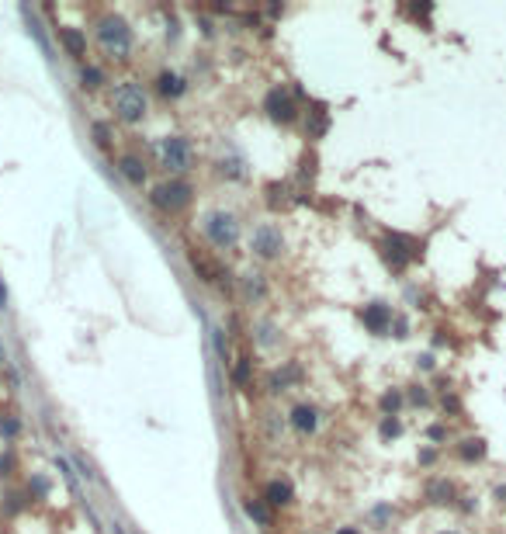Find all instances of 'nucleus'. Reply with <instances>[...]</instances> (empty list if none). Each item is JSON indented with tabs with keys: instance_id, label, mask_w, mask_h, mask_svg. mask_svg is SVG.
Segmentation results:
<instances>
[{
	"instance_id": "412c9836",
	"label": "nucleus",
	"mask_w": 506,
	"mask_h": 534,
	"mask_svg": "<svg viewBox=\"0 0 506 534\" xmlns=\"http://www.w3.org/2000/svg\"><path fill=\"white\" fill-rule=\"evenodd\" d=\"M243 288H246L250 298H264V295H267L264 278H260V274H246V278H243Z\"/></svg>"
},
{
	"instance_id": "423d86ee",
	"label": "nucleus",
	"mask_w": 506,
	"mask_h": 534,
	"mask_svg": "<svg viewBox=\"0 0 506 534\" xmlns=\"http://www.w3.org/2000/svg\"><path fill=\"white\" fill-rule=\"evenodd\" d=\"M160 160L170 174H187L191 170V142H187L184 135L160 139Z\"/></svg>"
},
{
	"instance_id": "4468645a",
	"label": "nucleus",
	"mask_w": 506,
	"mask_h": 534,
	"mask_svg": "<svg viewBox=\"0 0 506 534\" xmlns=\"http://www.w3.org/2000/svg\"><path fill=\"white\" fill-rule=\"evenodd\" d=\"M118 170H122V177L132 187L146 184V163L139 160V157H122V160H118Z\"/></svg>"
},
{
	"instance_id": "2f4dec72",
	"label": "nucleus",
	"mask_w": 506,
	"mask_h": 534,
	"mask_svg": "<svg viewBox=\"0 0 506 534\" xmlns=\"http://www.w3.org/2000/svg\"><path fill=\"white\" fill-rule=\"evenodd\" d=\"M444 409H454V413H458V409H461V402H458V396H444Z\"/></svg>"
},
{
	"instance_id": "e433bc0d",
	"label": "nucleus",
	"mask_w": 506,
	"mask_h": 534,
	"mask_svg": "<svg viewBox=\"0 0 506 534\" xmlns=\"http://www.w3.org/2000/svg\"><path fill=\"white\" fill-rule=\"evenodd\" d=\"M337 534H357V531H354V528H340V531H337Z\"/></svg>"
},
{
	"instance_id": "9b49d317",
	"label": "nucleus",
	"mask_w": 506,
	"mask_h": 534,
	"mask_svg": "<svg viewBox=\"0 0 506 534\" xmlns=\"http://www.w3.org/2000/svg\"><path fill=\"white\" fill-rule=\"evenodd\" d=\"M59 42H63V49L73 56V59H83V56H87V35H83L80 28H59Z\"/></svg>"
},
{
	"instance_id": "7c9ffc66",
	"label": "nucleus",
	"mask_w": 506,
	"mask_h": 534,
	"mask_svg": "<svg viewBox=\"0 0 506 534\" xmlns=\"http://www.w3.org/2000/svg\"><path fill=\"white\" fill-rule=\"evenodd\" d=\"M433 461H437V451H430V448L420 451V465H433Z\"/></svg>"
},
{
	"instance_id": "0eeeda50",
	"label": "nucleus",
	"mask_w": 506,
	"mask_h": 534,
	"mask_svg": "<svg viewBox=\"0 0 506 534\" xmlns=\"http://www.w3.org/2000/svg\"><path fill=\"white\" fill-rule=\"evenodd\" d=\"M264 111L270 115V122H281V125H292L295 118H298V105L292 101V94H288L285 87H274V90H267Z\"/></svg>"
},
{
	"instance_id": "f704fd0d",
	"label": "nucleus",
	"mask_w": 506,
	"mask_h": 534,
	"mask_svg": "<svg viewBox=\"0 0 506 534\" xmlns=\"http://www.w3.org/2000/svg\"><path fill=\"white\" fill-rule=\"evenodd\" d=\"M111 531H115V534H129V531H125V528H122V524H118V520L111 524Z\"/></svg>"
},
{
	"instance_id": "bb28decb",
	"label": "nucleus",
	"mask_w": 506,
	"mask_h": 534,
	"mask_svg": "<svg viewBox=\"0 0 506 534\" xmlns=\"http://www.w3.org/2000/svg\"><path fill=\"white\" fill-rule=\"evenodd\" d=\"M94 142H97L101 150H107V146H111V132H107L105 122H97V125H94Z\"/></svg>"
},
{
	"instance_id": "cd10ccee",
	"label": "nucleus",
	"mask_w": 506,
	"mask_h": 534,
	"mask_svg": "<svg viewBox=\"0 0 506 534\" xmlns=\"http://www.w3.org/2000/svg\"><path fill=\"white\" fill-rule=\"evenodd\" d=\"M18 430H21V424H18L14 417H4V420H0V434H4V437H18Z\"/></svg>"
},
{
	"instance_id": "b1692460",
	"label": "nucleus",
	"mask_w": 506,
	"mask_h": 534,
	"mask_svg": "<svg viewBox=\"0 0 506 534\" xmlns=\"http://www.w3.org/2000/svg\"><path fill=\"white\" fill-rule=\"evenodd\" d=\"M28 493H31L35 500H46V496H49V479H46V476H31V482H28Z\"/></svg>"
},
{
	"instance_id": "9d476101",
	"label": "nucleus",
	"mask_w": 506,
	"mask_h": 534,
	"mask_svg": "<svg viewBox=\"0 0 506 534\" xmlns=\"http://www.w3.org/2000/svg\"><path fill=\"white\" fill-rule=\"evenodd\" d=\"M292 427L298 430V434H316V427H320V409L316 406H295L292 409Z\"/></svg>"
},
{
	"instance_id": "f03ea898",
	"label": "nucleus",
	"mask_w": 506,
	"mask_h": 534,
	"mask_svg": "<svg viewBox=\"0 0 506 534\" xmlns=\"http://www.w3.org/2000/svg\"><path fill=\"white\" fill-rule=\"evenodd\" d=\"M111 105H115V115L122 118V122H142L146 118V94H142V87L139 83H118L115 87V94H111Z\"/></svg>"
},
{
	"instance_id": "c85d7f7f",
	"label": "nucleus",
	"mask_w": 506,
	"mask_h": 534,
	"mask_svg": "<svg viewBox=\"0 0 506 534\" xmlns=\"http://www.w3.org/2000/svg\"><path fill=\"white\" fill-rule=\"evenodd\" d=\"M212 340H215V350H218V357H229V347H226V337H222V330H212Z\"/></svg>"
},
{
	"instance_id": "58836bf2",
	"label": "nucleus",
	"mask_w": 506,
	"mask_h": 534,
	"mask_svg": "<svg viewBox=\"0 0 506 534\" xmlns=\"http://www.w3.org/2000/svg\"><path fill=\"white\" fill-rule=\"evenodd\" d=\"M441 534H461V531H441Z\"/></svg>"
},
{
	"instance_id": "7ed1b4c3",
	"label": "nucleus",
	"mask_w": 506,
	"mask_h": 534,
	"mask_svg": "<svg viewBox=\"0 0 506 534\" xmlns=\"http://www.w3.org/2000/svg\"><path fill=\"white\" fill-rule=\"evenodd\" d=\"M191 198H194V187L181 181V177H174V181H167V184L153 187V194H149V201L167 215H177L184 212L187 205H191Z\"/></svg>"
},
{
	"instance_id": "f8f14e48",
	"label": "nucleus",
	"mask_w": 506,
	"mask_h": 534,
	"mask_svg": "<svg viewBox=\"0 0 506 534\" xmlns=\"http://www.w3.org/2000/svg\"><path fill=\"white\" fill-rule=\"evenodd\" d=\"M187 261H191L194 274H198V278H201L205 285H215V281L222 278V271H218V267H215L212 261L205 257V253H198V250H187Z\"/></svg>"
},
{
	"instance_id": "6e6552de",
	"label": "nucleus",
	"mask_w": 506,
	"mask_h": 534,
	"mask_svg": "<svg viewBox=\"0 0 506 534\" xmlns=\"http://www.w3.org/2000/svg\"><path fill=\"white\" fill-rule=\"evenodd\" d=\"M250 246H253V253L257 257H278L281 250H285V240H281V229H274V226H257L253 229V236H250Z\"/></svg>"
},
{
	"instance_id": "dca6fc26",
	"label": "nucleus",
	"mask_w": 506,
	"mask_h": 534,
	"mask_svg": "<svg viewBox=\"0 0 506 534\" xmlns=\"http://www.w3.org/2000/svg\"><path fill=\"white\" fill-rule=\"evenodd\" d=\"M426 496H430V503H451L454 486L448 479H433L430 486H426Z\"/></svg>"
},
{
	"instance_id": "4c0bfd02",
	"label": "nucleus",
	"mask_w": 506,
	"mask_h": 534,
	"mask_svg": "<svg viewBox=\"0 0 506 534\" xmlns=\"http://www.w3.org/2000/svg\"><path fill=\"white\" fill-rule=\"evenodd\" d=\"M4 361H7V357H4V347H0V365H4Z\"/></svg>"
},
{
	"instance_id": "f257e3e1",
	"label": "nucleus",
	"mask_w": 506,
	"mask_h": 534,
	"mask_svg": "<svg viewBox=\"0 0 506 534\" xmlns=\"http://www.w3.org/2000/svg\"><path fill=\"white\" fill-rule=\"evenodd\" d=\"M381 257H385V264L392 267L396 274H402L413 261L423 257V243L413 240V236H402V233H385V240H381Z\"/></svg>"
},
{
	"instance_id": "4be33fe9",
	"label": "nucleus",
	"mask_w": 506,
	"mask_h": 534,
	"mask_svg": "<svg viewBox=\"0 0 506 534\" xmlns=\"http://www.w3.org/2000/svg\"><path fill=\"white\" fill-rule=\"evenodd\" d=\"M250 372H253V361H250V357H240V365H236V372H233V385H236V389H246Z\"/></svg>"
},
{
	"instance_id": "393cba45",
	"label": "nucleus",
	"mask_w": 506,
	"mask_h": 534,
	"mask_svg": "<svg viewBox=\"0 0 506 534\" xmlns=\"http://www.w3.org/2000/svg\"><path fill=\"white\" fill-rule=\"evenodd\" d=\"M399 406H402V392L392 389V392H385V396H381V409H385V417H396V409H399Z\"/></svg>"
},
{
	"instance_id": "2eb2a0df",
	"label": "nucleus",
	"mask_w": 506,
	"mask_h": 534,
	"mask_svg": "<svg viewBox=\"0 0 506 534\" xmlns=\"http://www.w3.org/2000/svg\"><path fill=\"white\" fill-rule=\"evenodd\" d=\"M157 90H160L163 98H181L187 90V83L177 77V73H170V70H163L160 77H157Z\"/></svg>"
},
{
	"instance_id": "f3484780",
	"label": "nucleus",
	"mask_w": 506,
	"mask_h": 534,
	"mask_svg": "<svg viewBox=\"0 0 506 534\" xmlns=\"http://www.w3.org/2000/svg\"><path fill=\"white\" fill-rule=\"evenodd\" d=\"M458 454H461L465 461H482V458H485V441H482V437H468V441H461Z\"/></svg>"
},
{
	"instance_id": "5701e85b",
	"label": "nucleus",
	"mask_w": 506,
	"mask_h": 534,
	"mask_svg": "<svg viewBox=\"0 0 506 534\" xmlns=\"http://www.w3.org/2000/svg\"><path fill=\"white\" fill-rule=\"evenodd\" d=\"M56 468L63 472V479H66V486H70L73 493H80V486H77V472H73V465H70L66 458H56Z\"/></svg>"
},
{
	"instance_id": "ddd939ff",
	"label": "nucleus",
	"mask_w": 506,
	"mask_h": 534,
	"mask_svg": "<svg viewBox=\"0 0 506 534\" xmlns=\"http://www.w3.org/2000/svg\"><path fill=\"white\" fill-rule=\"evenodd\" d=\"M264 500L270 503V507H288V503H292V482H288V479H274V482H267Z\"/></svg>"
},
{
	"instance_id": "a211bd4d",
	"label": "nucleus",
	"mask_w": 506,
	"mask_h": 534,
	"mask_svg": "<svg viewBox=\"0 0 506 534\" xmlns=\"http://www.w3.org/2000/svg\"><path fill=\"white\" fill-rule=\"evenodd\" d=\"M316 111H312V129H309V139H320L326 129H330V115H326V108L322 105H312Z\"/></svg>"
},
{
	"instance_id": "6ab92c4d",
	"label": "nucleus",
	"mask_w": 506,
	"mask_h": 534,
	"mask_svg": "<svg viewBox=\"0 0 506 534\" xmlns=\"http://www.w3.org/2000/svg\"><path fill=\"white\" fill-rule=\"evenodd\" d=\"M101 83H105V73H101L97 66H83V70H80V87H83V90H97Z\"/></svg>"
},
{
	"instance_id": "473e14b6",
	"label": "nucleus",
	"mask_w": 506,
	"mask_h": 534,
	"mask_svg": "<svg viewBox=\"0 0 506 534\" xmlns=\"http://www.w3.org/2000/svg\"><path fill=\"white\" fill-rule=\"evenodd\" d=\"M409 399H413V402H420V406H423V402H426V392H423V389H413V392H409Z\"/></svg>"
},
{
	"instance_id": "1a4fd4ad",
	"label": "nucleus",
	"mask_w": 506,
	"mask_h": 534,
	"mask_svg": "<svg viewBox=\"0 0 506 534\" xmlns=\"http://www.w3.org/2000/svg\"><path fill=\"white\" fill-rule=\"evenodd\" d=\"M392 320H396V316H392V309H389V305H381V302H371V305H364V309H361V323H364L371 333H385V330L392 326Z\"/></svg>"
},
{
	"instance_id": "72a5a7b5",
	"label": "nucleus",
	"mask_w": 506,
	"mask_h": 534,
	"mask_svg": "<svg viewBox=\"0 0 506 534\" xmlns=\"http://www.w3.org/2000/svg\"><path fill=\"white\" fill-rule=\"evenodd\" d=\"M426 434H430L433 441H444V434H448V430H444V427H430V430H426Z\"/></svg>"
},
{
	"instance_id": "c9c22d12",
	"label": "nucleus",
	"mask_w": 506,
	"mask_h": 534,
	"mask_svg": "<svg viewBox=\"0 0 506 534\" xmlns=\"http://www.w3.org/2000/svg\"><path fill=\"white\" fill-rule=\"evenodd\" d=\"M0 305H7V292H4V285H0Z\"/></svg>"
},
{
	"instance_id": "c756f323",
	"label": "nucleus",
	"mask_w": 506,
	"mask_h": 534,
	"mask_svg": "<svg viewBox=\"0 0 506 534\" xmlns=\"http://www.w3.org/2000/svg\"><path fill=\"white\" fill-rule=\"evenodd\" d=\"M4 510H7V513H18V510H21V496H18V493H11V496H7V503H4Z\"/></svg>"
},
{
	"instance_id": "20e7f679",
	"label": "nucleus",
	"mask_w": 506,
	"mask_h": 534,
	"mask_svg": "<svg viewBox=\"0 0 506 534\" xmlns=\"http://www.w3.org/2000/svg\"><path fill=\"white\" fill-rule=\"evenodd\" d=\"M205 236L215 250H233L240 243V222L233 212H212L205 219Z\"/></svg>"
},
{
	"instance_id": "aec40b11",
	"label": "nucleus",
	"mask_w": 506,
	"mask_h": 534,
	"mask_svg": "<svg viewBox=\"0 0 506 534\" xmlns=\"http://www.w3.org/2000/svg\"><path fill=\"white\" fill-rule=\"evenodd\" d=\"M243 510H246V517H253V520H257V524H270V513H267V507L264 503H260V500H246V503H243Z\"/></svg>"
},
{
	"instance_id": "39448f33",
	"label": "nucleus",
	"mask_w": 506,
	"mask_h": 534,
	"mask_svg": "<svg viewBox=\"0 0 506 534\" xmlns=\"http://www.w3.org/2000/svg\"><path fill=\"white\" fill-rule=\"evenodd\" d=\"M97 38H101V46L111 56H125L132 49V28L125 25L122 18H105L97 25Z\"/></svg>"
},
{
	"instance_id": "a878e982",
	"label": "nucleus",
	"mask_w": 506,
	"mask_h": 534,
	"mask_svg": "<svg viewBox=\"0 0 506 534\" xmlns=\"http://www.w3.org/2000/svg\"><path fill=\"white\" fill-rule=\"evenodd\" d=\"M399 434H402L399 417H385V420H381V437H385V441H392V437H399Z\"/></svg>"
}]
</instances>
